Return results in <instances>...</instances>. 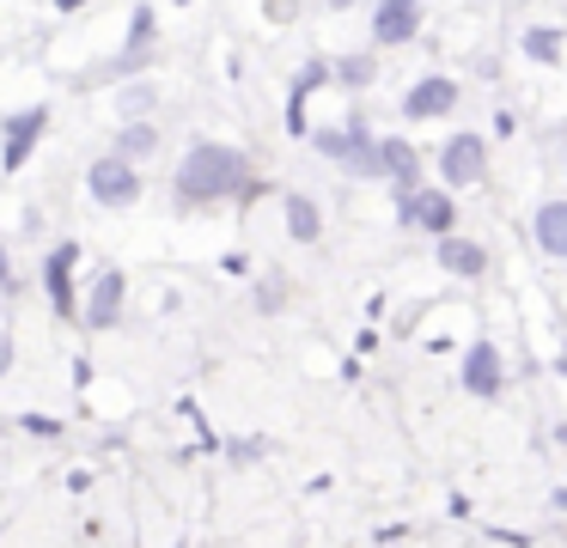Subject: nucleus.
I'll list each match as a JSON object with an SVG mask.
<instances>
[{"label": "nucleus", "mask_w": 567, "mask_h": 548, "mask_svg": "<svg viewBox=\"0 0 567 548\" xmlns=\"http://www.w3.org/2000/svg\"><path fill=\"white\" fill-rule=\"evenodd\" d=\"M403 219H409V226H421V231H440V238H445V231H452V195H445V189H409L403 195Z\"/></svg>", "instance_id": "7ed1b4c3"}, {"label": "nucleus", "mask_w": 567, "mask_h": 548, "mask_svg": "<svg viewBox=\"0 0 567 548\" xmlns=\"http://www.w3.org/2000/svg\"><path fill=\"white\" fill-rule=\"evenodd\" d=\"M440 262L452 268V275L476 280L482 268H488V256H482V244H470V238H452V231H445V238H440Z\"/></svg>", "instance_id": "f8f14e48"}, {"label": "nucleus", "mask_w": 567, "mask_h": 548, "mask_svg": "<svg viewBox=\"0 0 567 548\" xmlns=\"http://www.w3.org/2000/svg\"><path fill=\"white\" fill-rule=\"evenodd\" d=\"M464 390H476V396H494V390H501V353H494L488 341H476V348L464 353Z\"/></svg>", "instance_id": "1a4fd4ad"}, {"label": "nucleus", "mask_w": 567, "mask_h": 548, "mask_svg": "<svg viewBox=\"0 0 567 548\" xmlns=\"http://www.w3.org/2000/svg\"><path fill=\"white\" fill-rule=\"evenodd\" d=\"M74 262H80V250L74 244H55L50 250V262H43V280H50V299H55V311H74Z\"/></svg>", "instance_id": "0eeeda50"}, {"label": "nucleus", "mask_w": 567, "mask_h": 548, "mask_svg": "<svg viewBox=\"0 0 567 548\" xmlns=\"http://www.w3.org/2000/svg\"><path fill=\"white\" fill-rule=\"evenodd\" d=\"M336 73H342L348 85H367L372 73H379V61H372V55H348V61H336Z\"/></svg>", "instance_id": "dca6fc26"}, {"label": "nucleus", "mask_w": 567, "mask_h": 548, "mask_svg": "<svg viewBox=\"0 0 567 548\" xmlns=\"http://www.w3.org/2000/svg\"><path fill=\"white\" fill-rule=\"evenodd\" d=\"M55 7H62V12H74V7H86V0H55Z\"/></svg>", "instance_id": "a211bd4d"}, {"label": "nucleus", "mask_w": 567, "mask_h": 548, "mask_svg": "<svg viewBox=\"0 0 567 548\" xmlns=\"http://www.w3.org/2000/svg\"><path fill=\"white\" fill-rule=\"evenodd\" d=\"M525 55L530 61H555V55H561V37H555V31H525Z\"/></svg>", "instance_id": "2eb2a0df"}, {"label": "nucleus", "mask_w": 567, "mask_h": 548, "mask_svg": "<svg viewBox=\"0 0 567 548\" xmlns=\"http://www.w3.org/2000/svg\"><path fill=\"white\" fill-rule=\"evenodd\" d=\"M0 287H7V250H0Z\"/></svg>", "instance_id": "6ab92c4d"}, {"label": "nucleus", "mask_w": 567, "mask_h": 548, "mask_svg": "<svg viewBox=\"0 0 567 548\" xmlns=\"http://www.w3.org/2000/svg\"><path fill=\"white\" fill-rule=\"evenodd\" d=\"M415 24H421L415 0H384L379 19H372V37H379V43H409V37H415Z\"/></svg>", "instance_id": "6e6552de"}, {"label": "nucleus", "mask_w": 567, "mask_h": 548, "mask_svg": "<svg viewBox=\"0 0 567 548\" xmlns=\"http://www.w3.org/2000/svg\"><path fill=\"white\" fill-rule=\"evenodd\" d=\"M440 170H445V183H452V189H470V183L482 177V141H476V134H457V141H445Z\"/></svg>", "instance_id": "20e7f679"}, {"label": "nucleus", "mask_w": 567, "mask_h": 548, "mask_svg": "<svg viewBox=\"0 0 567 548\" xmlns=\"http://www.w3.org/2000/svg\"><path fill=\"white\" fill-rule=\"evenodd\" d=\"M116 153H123V158H141V153H153V128H128L123 141H116Z\"/></svg>", "instance_id": "f3484780"}, {"label": "nucleus", "mask_w": 567, "mask_h": 548, "mask_svg": "<svg viewBox=\"0 0 567 548\" xmlns=\"http://www.w3.org/2000/svg\"><path fill=\"white\" fill-rule=\"evenodd\" d=\"M530 231H537L543 256H555V262H561V256H567V201H543L537 219H530Z\"/></svg>", "instance_id": "9d476101"}, {"label": "nucleus", "mask_w": 567, "mask_h": 548, "mask_svg": "<svg viewBox=\"0 0 567 548\" xmlns=\"http://www.w3.org/2000/svg\"><path fill=\"white\" fill-rule=\"evenodd\" d=\"M336 7H348V0H336Z\"/></svg>", "instance_id": "aec40b11"}, {"label": "nucleus", "mask_w": 567, "mask_h": 548, "mask_svg": "<svg viewBox=\"0 0 567 548\" xmlns=\"http://www.w3.org/2000/svg\"><path fill=\"white\" fill-rule=\"evenodd\" d=\"M379 153H384V177H396V189H415L421 183V158H415V146L409 141H379Z\"/></svg>", "instance_id": "9b49d317"}, {"label": "nucleus", "mask_w": 567, "mask_h": 548, "mask_svg": "<svg viewBox=\"0 0 567 548\" xmlns=\"http://www.w3.org/2000/svg\"><path fill=\"white\" fill-rule=\"evenodd\" d=\"M92 195H99L104 207H128V201L141 195L135 165H128L123 153H116V158H99V165H92Z\"/></svg>", "instance_id": "f03ea898"}, {"label": "nucleus", "mask_w": 567, "mask_h": 548, "mask_svg": "<svg viewBox=\"0 0 567 548\" xmlns=\"http://www.w3.org/2000/svg\"><path fill=\"white\" fill-rule=\"evenodd\" d=\"M452 110H457V85L452 80H421V85H409V97H403V116H415V122L452 116Z\"/></svg>", "instance_id": "39448f33"}, {"label": "nucleus", "mask_w": 567, "mask_h": 548, "mask_svg": "<svg viewBox=\"0 0 567 548\" xmlns=\"http://www.w3.org/2000/svg\"><path fill=\"white\" fill-rule=\"evenodd\" d=\"M38 134H43V110H25V116L7 128V165H25V153H31Z\"/></svg>", "instance_id": "ddd939ff"}, {"label": "nucleus", "mask_w": 567, "mask_h": 548, "mask_svg": "<svg viewBox=\"0 0 567 548\" xmlns=\"http://www.w3.org/2000/svg\"><path fill=\"white\" fill-rule=\"evenodd\" d=\"M245 189V153L238 146H196L177 165V195L184 201H220V195Z\"/></svg>", "instance_id": "f257e3e1"}, {"label": "nucleus", "mask_w": 567, "mask_h": 548, "mask_svg": "<svg viewBox=\"0 0 567 548\" xmlns=\"http://www.w3.org/2000/svg\"><path fill=\"white\" fill-rule=\"evenodd\" d=\"M318 226H323L318 207H311L306 195H287V231H293V238L306 244V238H318Z\"/></svg>", "instance_id": "4468645a"}, {"label": "nucleus", "mask_w": 567, "mask_h": 548, "mask_svg": "<svg viewBox=\"0 0 567 548\" xmlns=\"http://www.w3.org/2000/svg\"><path fill=\"white\" fill-rule=\"evenodd\" d=\"M116 311H123V275L111 268V275H99V280H92L86 311H80V317H86V329H111V323H116Z\"/></svg>", "instance_id": "423d86ee"}]
</instances>
